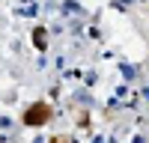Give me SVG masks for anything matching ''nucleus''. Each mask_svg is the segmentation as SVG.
I'll list each match as a JSON object with an SVG mask.
<instances>
[{
    "label": "nucleus",
    "mask_w": 149,
    "mask_h": 143,
    "mask_svg": "<svg viewBox=\"0 0 149 143\" xmlns=\"http://www.w3.org/2000/svg\"><path fill=\"white\" fill-rule=\"evenodd\" d=\"M122 75H125V78H128V81H131V78H134V75H137V69H131V66H122Z\"/></svg>",
    "instance_id": "obj_1"
},
{
    "label": "nucleus",
    "mask_w": 149,
    "mask_h": 143,
    "mask_svg": "<svg viewBox=\"0 0 149 143\" xmlns=\"http://www.w3.org/2000/svg\"><path fill=\"white\" fill-rule=\"evenodd\" d=\"M119 3H134V0H119Z\"/></svg>",
    "instance_id": "obj_2"
}]
</instances>
